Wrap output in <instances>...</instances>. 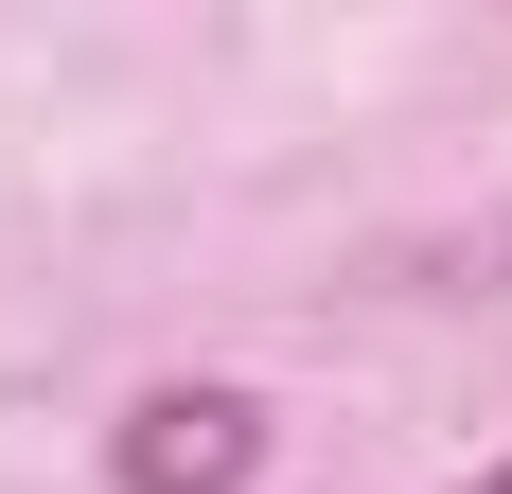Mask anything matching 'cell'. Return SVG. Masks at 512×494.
I'll return each instance as SVG.
<instances>
[{
    "label": "cell",
    "instance_id": "cell-2",
    "mask_svg": "<svg viewBox=\"0 0 512 494\" xmlns=\"http://www.w3.org/2000/svg\"><path fill=\"white\" fill-rule=\"evenodd\" d=\"M460 494H512V459H495V477H460Z\"/></svg>",
    "mask_w": 512,
    "mask_h": 494
},
{
    "label": "cell",
    "instance_id": "cell-1",
    "mask_svg": "<svg viewBox=\"0 0 512 494\" xmlns=\"http://www.w3.org/2000/svg\"><path fill=\"white\" fill-rule=\"evenodd\" d=\"M124 494H248L265 477V406L248 389H142L124 406V442H106Z\"/></svg>",
    "mask_w": 512,
    "mask_h": 494
}]
</instances>
